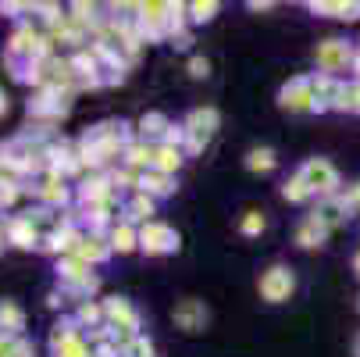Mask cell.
<instances>
[{
  "mask_svg": "<svg viewBox=\"0 0 360 357\" xmlns=\"http://www.w3.org/2000/svg\"><path fill=\"white\" fill-rule=\"evenodd\" d=\"M218 125H221L218 108H193V111L182 118V132H186L182 150H186V154H196V150H203V146L211 143V136L218 132Z\"/></svg>",
  "mask_w": 360,
  "mask_h": 357,
  "instance_id": "6da1fadb",
  "label": "cell"
},
{
  "mask_svg": "<svg viewBox=\"0 0 360 357\" xmlns=\"http://www.w3.org/2000/svg\"><path fill=\"white\" fill-rule=\"evenodd\" d=\"M353 58H356V46L346 39H325L314 50L321 75H332V79H342V72H353Z\"/></svg>",
  "mask_w": 360,
  "mask_h": 357,
  "instance_id": "7a4b0ae2",
  "label": "cell"
},
{
  "mask_svg": "<svg viewBox=\"0 0 360 357\" xmlns=\"http://www.w3.org/2000/svg\"><path fill=\"white\" fill-rule=\"evenodd\" d=\"M300 175L303 182L311 186V193L318 200H328V196H339V172L328 158H311V161H303L300 165Z\"/></svg>",
  "mask_w": 360,
  "mask_h": 357,
  "instance_id": "3957f363",
  "label": "cell"
},
{
  "mask_svg": "<svg viewBox=\"0 0 360 357\" xmlns=\"http://www.w3.org/2000/svg\"><path fill=\"white\" fill-rule=\"evenodd\" d=\"M257 293H261L268 303H285L292 300L296 293V275L289 265H271L261 272V279H257Z\"/></svg>",
  "mask_w": 360,
  "mask_h": 357,
  "instance_id": "277c9868",
  "label": "cell"
},
{
  "mask_svg": "<svg viewBox=\"0 0 360 357\" xmlns=\"http://www.w3.org/2000/svg\"><path fill=\"white\" fill-rule=\"evenodd\" d=\"M278 104L292 115L314 111V75H296L278 89Z\"/></svg>",
  "mask_w": 360,
  "mask_h": 357,
  "instance_id": "5b68a950",
  "label": "cell"
},
{
  "mask_svg": "<svg viewBox=\"0 0 360 357\" xmlns=\"http://www.w3.org/2000/svg\"><path fill=\"white\" fill-rule=\"evenodd\" d=\"M139 246L150 253V258H165V253H175L179 250V232L172 225L153 218V222H146L139 229Z\"/></svg>",
  "mask_w": 360,
  "mask_h": 357,
  "instance_id": "8992f818",
  "label": "cell"
},
{
  "mask_svg": "<svg viewBox=\"0 0 360 357\" xmlns=\"http://www.w3.org/2000/svg\"><path fill=\"white\" fill-rule=\"evenodd\" d=\"M172 318H175V325L182 332H203V329H207V322H211V311H207V303H203V300L186 296V300L175 303Z\"/></svg>",
  "mask_w": 360,
  "mask_h": 357,
  "instance_id": "52a82bcc",
  "label": "cell"
},
{
  "mask_svg": "<svg viewBox=\"0 0 360 357\" xmlns=\"http://www.w3.org/2000/svg\"><path fill=\"white\" fill-rule=\"evenodd\" d=\"M328 232H332V229H328L318 215H307V218H300V225H296V246H303V250L325 246Z\"/></svg>",
  "mask_w": 360,
  "mask_h": 357,
  "instance_id": "ba28073f",
  "label": "cell"
},
{
  "mask_svg": "<svg viewBox=\"0 0 360 357\" xmlns=\"http://www.w3.org/2000/svg\"><path fill=\"white\" fill-rule=\"evenodd\" d=\"M108 318H111L118 329H125L132 339H136V336H143V332H139V311L132 308L129 300H122V296L108 300Z\"/></svg>",
  "mask_w": 360,
  "mask_h": 357,
  "instance_id": "9c48e42d",
  "label": "cell"
},
{
  "mask_svg": "<svg viewBox=\"0 0 360 357\" xmlns=\"http://www.w3.org/2000/svg\"><path fill=\"white\" fill-rule=\"evenodd\" d=\"M314 15H328V18H342V22H356L360 18V0H311Z\"/></svg>",
  "mask_w": 360,
  "mask_h": 357,
  "instance_id": "30bf717a",
  "label": "cell"
},
{
  "mask_svg": "<svg viewBox=\"0 0 360 357\" xmlns=\"http://www.w3.org/2000/svg\"><path fill=\"white\" fill-rule=\"evenodd\" d=\"M186 161V150L175 146V143H158L153 146V172H165V175H175Z\"/></svg>",
  "mask_w": 360,
  "mask_h": 357,
  "instance_id": "8fae6325",
  "label": "cell"
},
{
  "mask_svg": "<svg viewBox=\"0 0 360 357\" xmlns=\"http://www.w3.org/2000/svg\"><path fill=\"white\" fill-rule=\"evenodd\" d=\"M243 165H246V172H253V175H268V172L278 168V158H275L271 146H250L246 158H243Z\"/></svg>",
  "mask_w": 360,
  "mask_h": 357,
  "instance_id": "7c38bea8",
  "label": "cell"
},
{
  "mask_svg": "<svg viewBox=\"0 0 360 357\" xmlns=\"http://www.w3.org/2000/svg\"><path fill=\"white\" fill-rule=\"evenodd\" d=\"M146 196H153V200H165V196H172L175 193V175H165V172H143V186H139Z\"/></svg>",
  "mask_w": 360,
  "mask_h": 357,
  "instance_id": "4fadbf2b",
  "label": "cell"
},
{
  "mask_svg": "<svg viewBox=\"0 0 360 357\" xmlns=\"http://www.w3.org/2000/svg\"><path fill=\"white\" fill-rule=\"evenodd\" d=\"M125 215H129V222H153V215H158V200L153 196H146L143 189L139 193H132L129 196V203H125Z\"/></svg>",
  "mask_w": 360,
  "mask_h": 357,
  "instance_id": "5bb4252c",
  "label": "cell"
},
{
  "mask_svg": "<svg viewBox=\"0 0 360 357\" xmlns=\"http://www.w3.org/2000/svg\"><path fill=\"white\" fill-rule=\"evenodd\" d=\"M314 215L328 225V229H339L346 218H349V211H346V203L339 200V196H328V200H318V208H314Z\"/></svg>",
  "mask_w": 360,
  "mask_h": 357,
  "instance_id": "9a60e30c",
  "label": "cell"
},
{
  "mask_svg": "<svg viewBox=\"0 0 360 357\" xmlns=\"http://www.w3.org/2000/svg\"><path fill=\"white\" fill-rule=\"evenodd\" d=\"M168 129H172V122H168L161 111H150V115L139 122V136H143V143H146V139L165 143V139H168Z\"/></svg>",
  "mask_w": 360,
  "mask_h": 357,
  "instance_id": "2e32d148",
  "label": "cell"
},
{
  "mask_svg": "<svg viewBox=\"0 0 360 357\" xmlns=\"http://www.w3.org/2000/svg\"><path fill=\"white\" fill-rule=\"evenodd\" d=\"M153 146L158 143H125V158H129V165L136 168V172H150L153 168Z\"/></svg>",
  "mask_w": 360,
  "mask_h": 357,
  "instance_id": "e0dca14e",
  "label": "cell"
},
{
  "mask_svg": "<svg viewBox=\"0 0 360 357\" xmlns=\"http://www.w3.org/2000/svg\"><path fill=\"white\" fill-rule=\"evenodd\" d=\"M282 200H289V203H307V200H314L311 186L303 182V175H300V172H296V175H289V179L282 182Z\"/></svg>",
  "mask_w": 360,
  "mask_h": 357,
  "instance_id": "ac0fdd59",
  "label": "cell"
},
{
  "mask_svg": "<svg viewBox=\"0 0 360 357\" xmlns=\"http://www.w3.org/2000/svg\"><path fill=\"white\" fill-rule=\"evenodd\" d=\"M132 246H139V229H132V225L125 222V225H118V229L111 232V250H122V253H129Z\"/></svg>",
  "mask_w": 360,
  "mask_h": 357,
  "instance_id": "d6986e66",
  "label": "cell"
},
{
  "mask_svg": "<svg viewBox=\"0 0 360 357\" xmlns=\"http://www.w3.org/2000/svg\"><path fill=\"white\" fill-rule=\"evenodd\" d=\"M186 11H189V25H200V22H211L218 11H221V4H214V0H207V4H200V0H196V4H186Z\"/></svg>",
  "mask_w": 360,
  "mask_h": 357,
  "instance_id": "ffe728a7",
  "label": "cell"
},
{
  "mask_svg": "<svg viewBox=\"0 0 360 357\" xmlns=\"http://www.w3.org/2000/svg\"><path fill=\"white\" fill-rule=\"evenodd\" d=\"M264 229H268V218L261 211H243V218H239V232L243 236H261Z\"/></svg>",
  "mask_w": 360,
  "mask_h": 357,
  "instance_id": "44dd1931",
  "label": "cell"
},
{
  "mask_svg": "<svg viewBox=\"0 0 360 357\" xmlns=\"http://www.w3.org/2000/svg\"><path fill=\"white\" fill-rule=\"evenodd\" d=\"M339 111H353V115H360V82L353 79V82H346V93H342V108Z\"/></svg>",
  "mask_w": 360,
  "mask_h": 357,
  "instance_id": "7402d4cb",
  "label": "cell"
},
{
  "mask_svg": "<svg viewBox=\"0 0 360 357\" xmlns=\"http://www.w3.org/2000/svg\"><path fill=\"white\" fill-rule=\"evenodd\" d=\"M339 200L346 203L349 215H360V182H349L346 189H339Z\"/></svg>",
  "mask_w": 360,
  "mask_h": 357,
  "instance_id": "603a6c76",
  "label": "cell"
},
{
  "mask_svg": "<svg viewBox=\"0 0 360 357\" xmlns=\"http://www.w3.org/2000/svg\"><path fill=\"white\" fill-rule=\"evenodd\" d=\"M189 75H193V79H207V75H211V61H207V58H193V61H189Z\"/></svg>",
  "mask_w": 360,
  "mask_h": 357,
  "instance_id": "cb8c5ba5",
  "label": "cell"
},
{
  "mask_svg": "<svg viewBox=\"0 0 360 357\" xmlns=\"http://www.w3.org/2000/svg\"><path fill=\"white\" fill-rule=\"evenodd\" d=\"M189 43H193V29H189V25H182V29H175V32H172V46L189 50Z\"/></svg>",
  "mask_w": 360,
  "mask_h": 357,
  "instance_id": "d4e9b609",
  "label": "cell"
},
{
  "mask_svg": "<svg viewBox=\"0 0 360 357\" xmlns=\"http://www.w3.org/2000/svg\"><path fill=\"white\" fill-rule=\"evenodd\" d=\"M353 268H356V272H360V253H356V261H353Z\"/></svg>",
  "mask_w": 360,
  "mask_h": 357,
  "instance_id": "484cf974",
  "label": "cell"
},
{
  "mask_svg": "<svg viewBox=\"0 0 360 357\" xmlns=\"http://www.w3.org/2000/svg\"><path fill=\"white\" fill-rule=\"evenodd\" d=\"M356 54H360V43H356Z\"/></svg>",
  "mask_w": 360,
  "mask_h": 357,
  "instance_id": "4316f807",
  "label": "cell"
}]
</instances>
